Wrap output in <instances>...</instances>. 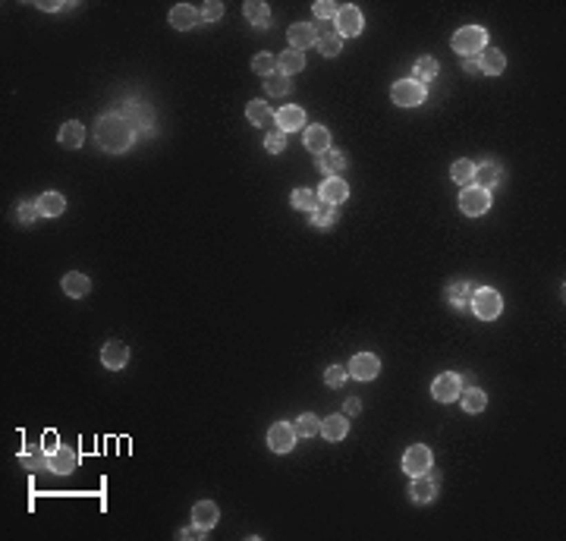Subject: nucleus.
Masks as SVG:
<instances>
[{
  "label": "nucleus",
  "mask_w": 566,
  "mask_h": 541,
  "mask_svg": "<svg viewBox=\"0 0 566 541\" xmlns=\"http://www.w3.org/2000/svg\"><path fill=\"white\" fill-rule=\"evenodd\" d=\"M95 139H98V145L104 151H110V155H123V151L133 148L135 142V129L129 126L126 117L120 114H104L98 120V126H95Z\"/></svg>",
  "instance_id": "obj_1"
},
{
  "label": "nucleus",
  "mask_w": 566,
  "mask_h": 541,
  "mask_svg": "<svg viewBox=\"0 0 566 541\" xmlns=\"http://www.w3.org/2000/svg\"><path fill=\"white\" fill-rule=\"evenodd\" d=\"M450 48L462 57H475L478 50L488 48V32L481 29V26H462L456 35L450 38Z\"/></svg>",
  "instance_id": "obj_2"
},
{
  "label": "nucleus",
  "mask_w": 566,
  "mask_h": 541,
  "mask_svg": "<svg viewBox=\"0 0 566 541\" xmlns=\"http://www.w3.org/2000/svg\"><path fill=\"white\" fill-rule=\"evenodd\" d=\"M472 312L478 315L481 321H494L497 315H500V308H503V302H500V293L497 290H491V286H481V290H475L472 293Z\"/></svg>",
  "instance_id": "obj_3"
},
{
  "label": "nucleus",
  "mask_w": 566,
  "mask_h": 541,
  "mask_svg": "<svg viewBox=\"0 0 566 541\" xmlns=\"http://www.w3.org/2000/svg\"><path fill=\"white\" fill-rule=\"evenodd\" d=\"M390 98L396 107H418L424 101V86L416 79H400L393 88H390Z\"/></svg>",
  "instance_id": "obj_4"
},
{
  "label": "nucleus",
  "mask_w": 566,
  "mask_h": 541,
  "mask_svg": "<svg viewBox=\"0 0 566 541\" xmlns=\"http://www.w3.org/2000/svg\"><path fill=\"white\" fill-rule=\"evenodd\" d=\"M488 208H491V195L485 189H478V186H466L460 193V211L466 217H481Z\"/></svg>",
  "instance_id": "obj_5"
},
{
  "label": "nucleus",
  "mask_w": 566,
  "mask_h": 541,
  "mask_svg": "<svg viewBox=\"0 0 566 541\" xmlns=\"http://www.w3.org/2000/svg\"><path fill=\"white\" fill-rule=\"evenodd\" d=\"M333 26H337V35L340 38H353L362 32V26H365V16H362L359 7H353V3H347V7H340L337 19H333Z\"/></svg>",
  "instance_id": "obj_6"
},
{
  "label": "nucleus",
  "mask_w": 566,
  "mask_h": 541,
  "mask_svg": "<svg viewBox=\"0 0 566 541\" xmlns=\"http://www.w3.org/2000/svg\"><path fill=\"white\" fill-rule=\"evenodd\" d=\"M431 450L424 447V444H412L403 456V472L409 475H424V472H431Z\"/></svg>",
  "instance_id": "obj_7"
},
{
  "label": "nucleus",
  "mask_w": 566,
  "mask_h": 541,
  "mask_svg": "<svg viewBox=\"0 0 566 541\" xmlns=\"http://www.w3.org/2000/svg\"><path fill=\"white\" fill-rule=\"evenodd\" d=\"M462 391V381L456 371H444V375L434 377V384H431V397L440 400V403H453V400L460 397Z\"/></svg>",
  "instance_id": "obj_8"
},
{
  "label": "nucleus",
  "mask_w": 566,
  "mask_h": 541,
  "mask_svg": "<svg viewBox=\"0 0 566 541\" xmlns=\"http://www.w3.org/2000/svg\"><path fill=\"white\" fill-rule=\"evenodd\" d=\"M268 447L274 453H290L296 447V428L286 425V422H274L268 431Z\"/></svg>",
  "instance_id": "obj_9"
},
{
  "label": "nucleus",
  "mask_w": 566,
  "mask_h": 541,
  "mask_svg": "<svg viewBox=\"0 0 566 541\" xmlns=\"http://www.w3.org/2000/svg\"><path fill=\"white\" fill-rule=\"evenodd\" d=\"M347 371L353 377H359V381H371V377H378V371H381V362H378V356H371V353H359V356L349 359Z\"/></svg>",
  "instance_id": "obj_10"
},
{
  "label": "nucleus",
  "mask_w": 566,
  "mask_h": 541,
  "mask_svg": "<svg viewBox=\"0 0 566 541\" xmlns=\"http://www.w3.org/2000/svg\"><path fill=\"white\" fill-rule=\"evenodd\" d=\"M475 63H478V72H485V76H500L503 70H507V57H503L497 48H485L475 54Z\"/></svg>",
  "instance_id": "obj_11"
},
{
  "label": "nucleus",
  "mask_w": 566,
  "mask_h": 541,
  "mask_svg": "<svg viewBox=\"0 0 566 541\" xmlns=\"http://www.w3.org/2000/svg\"><path fill=\"white\" fill-rule=\"evenodd\" d=\"M409 498L416 500V504H428V500H434L438 498V478H431L428 472H424V475H412Z\"/></svg>",
  "instance_id": "obj_12"
},
{
  "label": "nucleus",
  "mask_w": 566,
  "mask_h": 541,
  "mask_svg": "<svg viewBox=\"0 0 566 541\" xmlns=\"http://www.w3.org/2000/svg\"><path fill=\"white\" fill-rule=\"evenodd\" d=\"M76 469V450L72 447H57L48 453V472H57V475H70Z\"/></svg>",
  "instance_id": "obj_13"
},
{
  "label": "nucleus",
  "mask_w": 566,
  "mask_h": 541,
  "mask_svg": "<svg viewBox=\"0 0 566 541\" xmlns=\"http://www.w3.org/2000/svg\"><path fill=\"white\" fill-rule=\"evenodd\" d=\"M220 520V510L214 500H198L195 506H192V522H195L198 529H205V532H211L214 526H217Z\"/></svg>",
  "instance_id": "obj_14"
},
{
  "label": "nucleus",
  "mask_w": 566,
  "mask_h": 541,
  "mask_svg": "<svg viewBox=\"0 0 566 541\" xmlns=\"http://www.w3.org/2000/svg\"><path fill=\"white\" fill-rule=\"evenodd\" d=\"M274 117H277V129H280V132H296V129H302V123H305V110L299 104L280 107Z\"/></svg>",
  "instance_id": "obj_15"
},
{
  "label": "nucleus",
  "mask_w": 566,
  "mask_h": 541,
  "mask_svg": "<svg viewBox=\"0 0 566 541\" xmlns=\"http://www.w3.org/2000/svg\"><path fill=\"white\" fill-rule=\"evenodd\" d=\"M101 362H104L110 371H120L123 365L129 362V349H126V343H120V340L104 343V349H101Z\"/></svg>",
  "instance_id": "obj_16"
},
{
  "label": "nucleus",
  "mask_w": 566,
  "mask_h": 541,
  "mask_svg": "<svg viewBox=\"0 0 566 541\" xmlns=\"http://www.w3.org/2000/svg\"><path fill=\"white\" fill-rule=\"evenodd\" d=\"M347 195H349V186L340 177H327L324 186L318 189V199L327 201V205H340V201H347Z\"/></svg>",
  "instance_id": "obj_17"
},
{
  "label": "nucleus",
  "mask_w": 566,
  "mask_h": 541,
  "mask_svg": "<svg viewBox=\"0 0 566 541\" xmlns=\"http://www.w3.org/2000/svg\"><path fill=\"white\" fill-rule=\"evenodd\" d=\"M302 142H305V148L311 151V155H324L327 148H331V132H327V126H309L305 129V135H302Z\"/></svg>",
  "instance_id": "obj_18"
},
{
  "label": "nucleus",
  "mask_w": 566,
  "mask_h": 541,
  "mask_svg": "<svg viewBox=\"0 0 566 541\" xmlns=\"http://www.w3.org/2000/svg\"><path fill=\"white\" fill-rule=\"evenodd\" d=\"M286 38H290L293 50H299V54H302V50L309 48V44L318 41V38H315V26H311V22H296V26H290Z\"/></svg>",
  "instance_id": "obj_19"
},
{
  "label": "nucleus",
  "mask_w": 566,
  "mask_h": 541,
  "mask_svg": "<svg viewBox=\"0 0 566 541\" xmlns=\"http://www.w3.org/2000/svg\"><path fill=\"white\" fill-rule=\"evenodd\" d=\"M64 293L70 296V299H82V296L92 293V280L85 277L82 270H70V274L64 277Z\"/></svg>",
  "instance_id": "obj_20"
},
{
  "label": "nucleus",
  "mask_w": 566,
  "mask_h": 541,
  "mask_svg": "<svg viewBox=\"0 0 566 541\" xmlns=\"http://www.w3.org/2000/svg\"><path fill=\"white\" fill-rule=\"evenodd\" d=\"M246 120L252 123V126L268 129V126H274V123H277V117H274V110H271L264 101H252V104L246 107Z\"/></svg>",
  "instance_id": "obj_21"
},
{
  "label": "nucleus",
  "mask_w": 566,
  "mask_h": 541,
  "mask_svg": "<svg viewBox=\"0 0 566 541\" xmlns=\"http://www.w3.org/2000/svg\"><path fill=\"white\" fill-rule=\"evenodd\" d=\"M195 22H198V10L192 7V3H177V7L170 10V26H173V29L186 32V29H192Z\"/></svg>",
  "instance_id": "obj_22"
},
{
  "label": "nucleus",
  "mask_w": 566,
  "mask_h": 541,
  "mask_svg": "<svg viewBox=\"0 0 566 541\" xmlns=\"http://www.w3.org/2000/svg\"><path fill=\"white\" fill-rule=\"evenodd\" d=\"M347 431H349L347 415H327V419H321V435H324L327 441H343Z\"/></svg>",
  "instance_id": "obj_23"
},
{
  "label": "nucleus",
  "mask_w": 566,
  "mask_h": 541,
  "mask_svg": "<svg viewBox=\"0 0 566 541\" xmlns=\"http://www.w3.org/2000/svg\"><path fill=\"white\" fill-rule=\"evenodd\" d=\"M500 179H503L500 167H497V164H491V161H488V164L475 167V179H472V183L478 186V189H485V193H488V189H494V186L500 183Z\"/></svg>",
  "instance_id": "obj_24"
},
{
  "label": "nucleus",
  "mask_w": 566,
  "mask_h": 541,
  "mask_svg": "<svg viewBox=\"0 0 566 541\" xmlns=\"http://www.w3.org/2000/svg\"><path fill=\"white\" fill-rule=\"evenodd\" d=\"M57 139H60V145H64V148H79V145L85 142V129H82V123L66 120L64 126H60V132H57Z\"/></svg>",
  "instance_id": "obj_25"
},
{
  "label": "nucleus",
  "mask_w": 566,
  "mask_h": 541,
  "mask_svg": "<svg viewBox=\"0 0 566 541\" xmlns=\"http://www.w3.org/2000/svg\"><path fill=\"white\" fill-rule=\"evenodd\" d=\"M277 70L283 72V76H296V72L305 70V57L299 54V50H283L280 57H277Z\"/></svg>",
  "instance_id": "obj_26"
},
{
  "label": "nucleus",
  "mask_w": 566,
  "mask_h": 541,
  "mask_svg": "<svg viewBox=\"0 0 566 541\" xmlns=\"http://www.w3.org/2000/svg\"><path fill=\"white\" fill-rule=\"evenodd\" d=\"M318 170L327 173V177H337L340 170H347V157L340 155V151L327 148L324 155H318Z\"/></svg>",
  "instance_id": "obj_27"
},
{
  "label": "nucleus",
  "mask_w": 566,
  "mask_h": 541,
  "mask_svg": "<svg viewBox=\"0 0 566 541\" xmlns=\"http://www.w3.org/2000/svg\"><path fill=\"white\" fill-rule=\"evenodd\" d=\"M38 211L44 217H57V214L66 211V199L60 193H44V195H38Z\"/></svg>",
  "instance_id": "obj_28"
},
{
  "label": "nucleus",
  "mask_w": 566,
  "mask_h": 541,
  "mask_svg": "<svg viewBox=\"0 0 566 541\" xmlns=\"http://www.w3.org/2000/svg\"><path fill=\"white\" fill-rule=\"evenodd\" d=\"M309 214H311V224H315V227H333V224L340 221L337 205H327V201H321V205Z\"/></svg>",
  "instance_id": "obj_29"
},
{
  "label": "nucleus",
  "mask_w": 566,
  "mask_h": 541,
  "mask_svg": "<svg viewBox=\"0 0 566 541\" xmlns=\"http://www.w3.org/2000/svg\"><path fill=\"white\" fill-rule=\"evenodd\" d=\"M242 13H246V19L252 22V26H268L271 7L268 3H262V0H248L246 7H242Z\"/></svg>",
  "instance_id": "obj_30"
},
{
  "label": "nucleus",
  "mask_w": 566,
  "mask_h": 541,
  "mask_svg": "<svg viewBox=\"0 0 566 541\" xmlns=\"http://www.w3.org/2000/svg\"><path fill=\"white\" fill-rule=\"evenodd\" d=\"M293 428H296V437H315V435H321V419L311 413H302Z\"/></svg>",
  "instance_id": "obj_31"
},
{
  "label": "nucleus",
  "mask_w": 566,
  "mask_h": 541,
  "mask_svg": "<svg viewBox=\"0 0 566 541\" xmlns=\"http://www.w3.org/2000/svg\"><path fill=\"white\" fill-rule=\"evenodd\" d=\"M450 177H453V183L472 186V179H475V164H472V161H453Z\"/></svg>",
  "instance_id": "obj_32"
},
{
  "label": "nucleus",
  "mask_w": 566,
  "mask_h": 541,
  "mask_svg": "<svg viewBox=\"0 0 566 541\" xmlns=\"http://www.w3.org/2000/svg\"><path fill=\"white\" fill-rule=\"evenodd\" d=\"M19 460H22V466H26V469H32V472L48 469V456H44V447H32V450H26V453L19 456Z\"/></svg>",
  "instance_id": "obj_33"
},
{
  "label": "nucleus",
  "mask_w": 566,
  "mask_h": 541,
  "mask_svg": "<svg viewBox=\"0 0 566 541\" xmlns=\"http://www.w3.org/2000/svg\"><path fill=\"white\" fill-rule=\"evenodd\" d=\"M472 293H475V286L472 284H456V286H450V306H456V308H466L469 302H472Z\"/></svg>",
  "instance_id": "obj_34"
},
{
  "label": "nucleus",
  "mask_w": 566,
  "mask_h": 541,
  "mask_svg": "<svg viewBox=\"0 0 566 541\" xmlns=\"http://www.w3.org/2000/svg\"><path fill=\"white\" fill-rule=\"evenodd\" d=\"M321 205L318 193H311V189H296L293 193V208H299V211H315V208Z\"/></svg>",
  "instance_id": "obj_35"
},
{
  "label": "nucleus",
  "mask_w": 566,
  "mask_h": 541,
  "mask_svg": "<svg viewBox=\"0 0 566 541\" xmlns=\"http://www.w3.org/2000/svg\"><path fill=\"white\" fill-rule=\"evenodd\" d=\"M252 70L258 72V76H264V79L274 76V72H280V70H277V57H274V54H255V57H252Z\"/></svg>",
  "instance_id": "obj_36"
},
{
  "label": "nucleus",
  "mask_w": 566,
  "mask_h": 541,
  "mask_svg": "<svg viewBox=\"0 0 566 541\" xmlns=\"http://www.w3.org/2000/svg\"><path fill=\"white\" fill-rule=\"evenodd\" d=\"M462 406H466V413H481V409L488 406V397H485V391H478V387H469V391L462 393Z\"/></svg>",
  "instance_id": "obj_37"
},
{
  "label": "nucleus",
  "mask_w": 566,
  "mask_h": 541,
  "mask_svg": "<svg viewBox=\"0 0 566 541\" xmlns=\"http://www.w3.org/2000/svg\"><path fill=\"white\" fill-rule=\"evenodd\" d=\"M315 48H318L321 57H337L340 48H343V38H340V35H324V38H318V41H315Z\"/></svg>",
  "instance_id": "obj_38"
},
{
  "label": "nucleus",
  "mask_w": 566,
  "mask_h": 541,
  "mask_svg": "<svg viewBox=\"0 0 566 541\" xmlns=\"http://www.w3.org/2000/svg\"><path fill=\"white\" fill-rule=\"evenodd\" d=\"M264 92L268 95H290V76H283V72L268 76L264 79Z\"/></svg>",
  "instance_id": "obj_39"
},
{
  "label": "nucleus",
  "mask_w": 566,
  "mask_h": 541,
  "mask_svg": "<svg viewBox=\"0 0 566 541\" xmlns=\"http://www.w3.org/2000/svg\"><path fill=\"white\" fill-rule=\"evenodd\" d=\"M438 70H440V66H438V60H434V57H422L416 63V76H418L416 82H431V79L438 76Z\"/></svg>",
  "instance_id": "obj_40"
},
{
  "label": "nucleus",
  "mask_w": 566,
  "mask_h": 541,
  "mask_svg": "<svg viewBox=\"0 0 566 541\" xmlns=\"http://www.w3.org/2000/svg\"><path fill=\"white\" fill-rule=\"evenodd\" d=\"M349 377V371L343 368V365H331V368L324 371V384L327 387H343V381Z\"/></svg>",
  "instance_id": "obj_41"
},
{
  "label": "nucleus",
  "mask_w": 566,
  "mask_h": 541,
  "mask_svg": "<svg viewBox=\"0 0 566 541\" xmlns=\"http://www.w3.org/2000/svg\"><path fill=\"white\" fill-rule=\"evenodd\" d=\"M198 16H202L205 22H217L220 16H224V3H220V0H208L205 7L198 10Z\"/></svg>",
  "instance_id": "obj_42"
},
{
  "label": "nucleus",
  "mask_w": 566,
  "mask_h": 541,
  "mask_svg": "<svg viewBox=\"0 0 566 541\" xmlns=\"http://www.w3.org/2000/svg\"><path fill=\"white\" fill-rule=\"evenodd\" d=\"M264 145H268L271 155H280L283 148H286V132H280V129H274V132H268V139H264Z\"/></svg>",
  "instance_id": "obj_43"
},
{
  "label": "nucleus",
  "mask_w": 566,
  "mask_h": 541,
  "mask_svg": "<svg viewBox=\"0 0 566 541\" xmlns=\"http://www.w3.org/2000/svg\"><path fill=\"white\" fill-rule=\"evenodd\" d=\"M337 13H340V7L331 3V0H318V3H315V16H318V19L331 22V19H337Z\"/></svg>",
  "instance_id": "obj_44"
},
{
  "label": "nucleus",
  "mask_w": 566,
  "mask_h": 541,
  "mask_svg": "<svg viewBox=\"0 0 566 541\" xmlns=\"http://www.w3.org/2000/svg\"><path fill=\"white\" fill-rule=\"evenodd\" d=\"M16 214H19V221H22V224H35V221H38V214H41V211H38V205H32V201H22V205L16 208Z\"/></svg>",
  "instance_id": "obj_45"
},
{
  "label": "nucleus",
  "mask_w": 566,
  "mask_h": 541,
  "mask_svg": "<svg viewBox=\"0 0 566 541\" xmlns=\"http://www.w3.org/2000/svg\"><path fill=\"white\" fill-rule=\"evenodd\" d=\"M324 35H337V26L327 19H318L315 22V38H324Z\"/></svg>",
  "instance_id": "obj_46"
},
{
  "label": "nucleus",
  "mask_w": 566,
  "mask_h": 541,
  "mask_svg": "<svg viewBox=\"0 0 566 541\" xmlns=\"http://www.w3.org/2000/svg\"><path fill=\"white\" fill-rule=\"evenodd\" d=\"M72 3H50V0H41L38 3V10H48V13H57V10H70Z\"/></svg>",
  "instance_id": "obj_47"
},
{
  "label": "nucleus",
  "mask_w": 566,
  "mask_h": 541,
  "mask_svg": "<svg viewBox=\"0 0 566 541\" xmlns=\"http://www.w3.org/2000/svg\"><path fill=\"white\" fill-rule=\"evenodd\" d=\"M202 535H205V529H198L195 522H192L189 529H183V532H179V538H202Z\"/></svg>",
  "instance_id": "obj_48"
},
{
  "label": "nucleus",
  "mask_w": 566,
  "mask_h": 541,
  "mask_svg": "<svg viewBox=\"0 0 566 541\" xmlns=\"http://www.w3.org/2000/svg\"><path fill=\"white\" fill-rule=\"evenodd\" d=\"M359 409H362L359 400H349V403H347V413H359Z\"/></svg>",
  "instance_id": "obj_49"
},
{
  "label": "nucleus",
  "mask_w": 566,
  "mask_h": 541,
  "mask_svg": "<svg viewBox=\"0 0 566 541\" xmlns=\"http://www.w3.org/2000/svg\"><path fill=\"white\" fill-rule=\"evenodd\" d=\"M466 72H478V63H475V57H466Z\"/></svg>",
  "instance_id": "obj_50"
}]
</instances>
